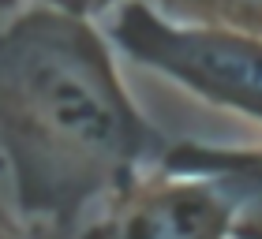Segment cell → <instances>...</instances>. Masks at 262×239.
<instances>
[{
    "mask_svg": "<svg viewBox=\"0 0 262 239\" xmlns=\"http://www.w3.org/2000/svg\"><path fill=\"white\" fill-rule=\"evenodd\" d=\"M41 4L71 11V15H82V19H94V15H101V11H109L116 0H41Z\"/></svg>",
    "mask_w": 262,
    "mask_h": 239,
    "instance_id": "6",
    "label": "cell"
},
{
    "mask_svg": "<svg viewBox=\"0 0 262 239\" xmlns=\"http://www.w3.org/2000/svg\"><path fill=\"white\" fill-rule=\"evenodd\" d=\"M0 239H30L27 232H15V228H0Z\"/></svg>",
    "mask_w": 262,
    "mask_h": 239,
    "instance_id": "8",
    "label": "cell"
},
{
    "mask_svg": "<svg viewBox=\"0 0 262 239\" xmlns=\"http://www.w3.org/2000/svg\"><path fill=\"white\" fill-rule=\"evenodd\" d=\"M15 4H19V0H0V11H11Z\"/></svg>",
    "mask_w": 262,
    "mask_h": 239,
    "instance_id": "9",
    "label": "cell"
},
{
    "mask_svg": "<svg viewBox=\"0 0 262 239\" xmlns=\"http://www.w3.org/2000/svg\"><path fill=\"white\" fill-rule=\"evenodd\" d=\"M161 169L213 179L232 202V239H262V146L169 142Z\"/></svg>",
    "mask_w": 262,
    "mask_h": 239,
    "instance_id": "4",
    "label": "cell"
},
{
    "mask_svg": "<svg viewBox=\"0 0 262 239\" xmlns=\"http://www.w3.org/2000/svg\"><path fill=\"white\" fill-rule=\"evenodd\" d=\"M0 228H15V232H23V224H19V217H15V206H11V190H8L4 157H0Z\"/></svg>",
    "mask_w": 262,
    "mask_h": 239,
    "instance_id": "7",
    "label": "cell"
},
{
    "mask_svg": "<svg viewBox=\"0 0 262 239\" xmlns=\"http://www.w3.org/2000/svg\"><path fill=\"white\" fill-rule=\"evenodd\" d=\"M158 8L172 22L262 38V0H158Z\"/></svg>",
    "mask_w": 262,
    "mask_h": 239,
    "instance_id": "5",
    "label": "cell"
},
{
    "mask_svg": "<svg viewBox=\"0 0 262 239\" xmlns=\"http://www.w3.org/2000/svg\"><path fill=\"white\" fill-rule=\"evenodd\" d=\"M75 239H232V202L213 179L158 164L101 202Z\"/></svg>",
    "mask_w": 262,
    "mask_h": 239,
    "instance_id": "3",
    "label": "cell"
},
{
    "mask_svg": "<svg viewBox=\"0 0 262 239\" xmlns=\"http://www.w3.org/2000/svg\"><path fill=\"white\" fill-rule=\"evenodd\" d=\"M113 45L139 67L180 82L199 101L262 124V38L172 22L142 0L116 11Z\"/></svg>",
    "mask_w": 262,
    "mask_h": 239,
    "instance_id": "2",
    "label": "cell"
},
{
    "mask_svg": "<svg viewBox=\"0 0 262 239\" xmlns=\"http://www.w3.org/2000/svg\"><path fill=\"white\" fill-rule=\"evenodd\" d=\"M165 150L90 19L38 4L0 30V157L30 239L79 235Z\"/></svg>",
    "mask_w": 262,
    "mask_h": 239,
    "instance_id": "1",
    "label": "cell"
}]
</instances>
